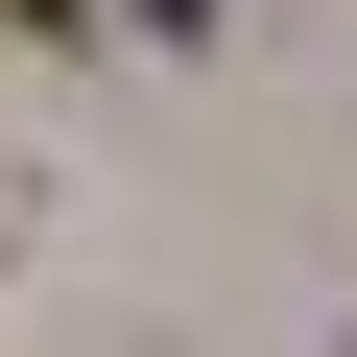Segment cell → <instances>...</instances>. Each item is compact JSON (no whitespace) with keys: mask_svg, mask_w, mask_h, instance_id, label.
Returning a JSON list of instances; mask_svg holds the SVG:
<instances>
[{"mask_svg":"<svg viewBox=\"0 0 357 357\" xmlns=\"http://www.w3.org/2000/svg\"><path fill=\"white\" fill-rule=\"evenodd\" d=\"M24 24H48V0H24Z\"/></svg>","mask_w":357,"mask_h":357,"instance_id":"6da1fadb","label":"cell"}]
</instances>
